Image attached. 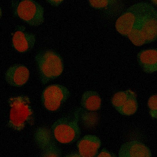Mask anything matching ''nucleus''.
Returning a JSON list of instances; mask_svg holds the SVG:
<instances>
[{
	"label": "nucleus",
	"instance_id": "20e7f679",
	"mask_svg": "<svg viewBox=\"0 0 157 157\" xmlns=\"http://www.w3.org/2000/svg\"><path fill=\"white\" fill-rule=\"evenodd\" d=\"M11 7L13 14L15 17L29 25L38 26L44 22V8L35 1H12Z\"/></svg>",
	"mask_w": 157,
	"mask_h": 157
},
{
	"label": "nucleus",
	"instance_id": "ddd939ff",
	"mask_svg": "<svg viewBox=\"0 0 157 157\" xmlns=\"http://www.w3.org/2000/svg\"><path fill=\"white\" fill-rule=\"evenodd\" d=\"M80 104L84 109L90 112L100 109L102 100L99 94L96 91L87 90L84 92L81 96Z\"/></svg>",
	"mask_w": 157,
	"mask_h": 157
},
{
	"label": "nucleus",
	"instance_id": "a211bd4d",
	"mask_svg": "<svg viewBox=\"0 0 157 157\" xmlns=\"http://www.w3.org/2000/svg\"><path fill=\"white\" fill-rule=\"evenodd\" d=\"M42 151L41 157H61V151L55 141Z\"/></svg>",
	"mask_w": 157,
	"mask_h": 157
},
{
	"label": "nucleus",
	"instance_id": "f03ea898",
	"mask_svg": "<svg viewBox=\"0 0 157 157\" xmlns=\"http://www.w3.org/2000/svg\"><path fill=\"white\" fill-rule=\"evenodd\" d=\"M82 109H75L71 116L63 117L52 124L51 130L56 141L64 144H71L77 141L81 134L79 124Z\"/></svg>",
	"mask_w": 157,
	"mask_h": 157
},
{
	"label": "nucleus",
	"instance_id": "412c9836",
	"mask_svg": "<svg viewBox=\"0 0 157 157\" xmlns=\"http://www.w3.org/2000/svg\"><path fill=\"white\" fill-rule=\"evenodd\" d=\"M94 157H117L113 152L111 151L105 147L103 148Z\"/></svg>",
	"mask_w": 157,
	"mask_h": 157
},
{
	"label": "nucleus",
	"instance_id": "6ab92c4d",
	"mask_svg": "<svg viewBox=\"0 0 157 157\" xmlns=\"http://www.w3.org/2000/svg\"><path fill=\"white\" fill-rule=\"evenodd\" d=\"M147 106L150 117L157 121V93L151 95L149 98Z\"/></svg>",
	"mask_w": 157,
	"mask_h": 157
},
{
	"label": "nucleus",
	"instance_id": "39448f33",
	"mask_svg": "<svg viewBox=\"0 0 157 157\" xmlns=\"http://www.w3.org/2000/svg\"><path fill=\"white\" fill-rule=\"evenodd\" d=\"M151 4L141 2L129 7L117 20L115 26L117 31L121 35L127 36L136 22L146 13Z\"/></svg>",
	"mask_w": 157,
	"mask_h": 157
},
{
	"label": "nucleus",
	"instance_id": "423d86ee",
	"mask_svg": "<svg viewBox=\"0 0 157 157\" xmlns=\"http://www.w3.org/2000/svg\"><path fill=\"white\" fill-rule=\"evenodd\" d=\"M70 93L66 86L54 84L46 86L43 90L41 101L47 110L54 112L58 110L70 97Z\"/></svg>",
	"mask_w": 157,
	"mask_h": 157
},
{
	"label": "nucleus",
	"instance_id": "0eeeda50",
	"mask_svg": "<svg viewBox=\"0 0 157 157\" xmlns=\"http://www.w3.org/2000/svg\"><path fill=\"white\" fill-rule=\"evenodd\" d=\"M36 41L35 35L27 32L22 26H19L12 38V46L19 52L26 53L34 47Z\"/></svg>",
	"mask_w": 157,
	"mask_h": 157
},
{
	"label": "nucleus",
	"instance_id": "9d476101",
	"mask_svg": "<svg viewBox=\"0 0 157 157\" xmlns=\"http://www.w3.org/2000/svg\"><path fill=\"white\" fill-rule=\"evenodd\" d=\"M29 71L24 65L16 64L9 67L5 74V79L10 86L20 87L25 85L29 80Z\"/></svg>",
	"mask_w": 157,
	"mask_h": 157
},
{
	"label": "nucleus",
	"instance_id": "5701e85b",
	"mask_svg": "<svg viewBox=\"0 0 157 157\" xmlns=\"http://www.w3.org/2000/svg\"><path fill=\"white\" fill-rule=\"evenodd\" d=\"M63 157H83L78 152H74L70 153Z\"/></svg>",
	"mask_w": 157,
	"mask_h": 157
},
{
	"label": "nucleus",
	"instance_id": "1a4fd4ad",
	"mask_svg": "<svg viewBox=\"0 0 157 157\" xmlns=\"http://www.w3.org/2000/svg\"><path fill=\"white\" fill-rule=\"evenodd\" d=\"M101 141L97 136L86 134L77 141L78 152L83 157H94L99 153Z\"/></svg>",
	"mask_w": 157,
	"mask_h": 157
},
{
	"label": "nucleus",
	"instance_id": "b1692460",
	"mask_svg": "<svg viewBox=\"0 0 157 157\" xmlns=\"http://www.w3.org/2000/svg\"><path fill=\"white\" fill-rule=\"evenodd\" d=\"M151 1L153 4L157 6V0H151Z\"/></svg>",
	"mask_w": 157,
	"mask_h": 157
},
{
	"label": "nucleus",
	"instance_id": "aec40b11",
	"mask_svg": "<svg viewBox=\"0 0 157 157\" xmlns=\"http://www.w3.org/2000/svg\"><path fill=\"white\" fill-rule=\"evenodd\" d=\"M112 0L90 1L89 4L93 8L99 10L108 9L109 6L113 5L116 2Z\"/></svg>",
	"mask_w": 157,
	"mask_h": 157
},
{
	"label": "nucleus",
	"instance_id": "4468645a",
	"mask_svg": "<svg viewBox=\"0 0 157 157\" xmlns=\"http://www.w3.org/2000/svg\"><path fill=\"white\" fill-rule=\"evenodd\" d=\"M34 141L41 151L54 141L51 129L45 126L38 128L35 132Z\"/></svg>",
	"mask_w": 157,
	"mask_h": 157
},
{
	"label": "nucleus",
	"instance_id": "f3484780",
	"mask_svg": "<svg viewBox=\"0 0 157 157\" xmlns=\"http://www.w3.org/2000/svg\"><path fill=\"white\" fill-rule=\"evenodd\" d=\"M132 90L128 89L116 93L113 96L111 102L113 106L117 110L123 105L124 101L128 98Z\"/></svg>",
	"mask_w": 157,
	"mask_h": 157
},
{
	"label": "nucleus",
	"instance_id": "7ed1b4c3",
	"mask_svg": "<svg viewBox=\"0 0 157 157\" xmlns=\"http://www.w3.org/2000/svg\"><path fill=\"white\" fill-rule=\"evenodd\" d=\"M34 59L42 84H47L62 74L63 60L61 56L56 52L48 49L41 50L37 53Z\"/></svg>",
	"mask_w": 157,
	"mask_h": 157
},
{
	"label": "nucleus",
	"instance_id": "9b49d317",
	"mask_svg": "<svg viewBox=\"0 0 157 157\" xmlns=\"http://www.w3.org/2000/svg\"><path fill=\"white\" fill-rule=\"evenodd\" d=\"M118 157H152V154L150 148L144 144L133 140L121 145Z\"/></svg>",
	"mask_w": 157,
	"mask_h": 157
},
{
	"label": "nucleus",
	"instance_id": "6e6552de",
	"mask_svg": "<svg viewBox=\"0 0 157 157\" xmlns=\"http://www.w3.org/2000/svg\"><path fill=\"white\" fill-rule=\"evenodd\" d=\"M141 28L146 44L157 40V10L152 5L141 21Z\"/></svg>",
	"mask_w": 157,
	"mask_h": 157
},
{
	"label": "nucleus",
	"instance_id": "4be33fe9",
	"mask_svg": "<svg viewBox=\"0 0 157 157\" xmlns=\"http://www.w3.org/2000/svg\"><path fill=\"white\" fill-rule=\"evenodd\" d=\"M63 1H53V0H48L47 1L52 5L54 6H59Z\"/></svg>",
	"mask_w": 157,
	"mask_h": 157
},
{
	"label": "nucleus",
	"instance_id": "dca6fc26",
	"mask_svg": "<svg viewBox=\"0 0 157 157\" xmlns=\"http://www.w3.org/2000/svg\"><path fill=\"white\" fill-rule=\"evenodd\" d=\"M144 16H142L136 22L127 36L131 42L137 46L146 44L141 28V21Z\"/></svg>",
	"mask_w": 157,
	"mask_h": 157
},
{
	"label": "nucleus",
	"instance_id": "f8f14e48",
	"mask_svg": "<svg viewBox=\"0 0 157 157\" xmlns=\"http://www.w3.org/2000/svg\"><path fill=\"white\" fill-rule=\"evenodd\" d=\"M138 63L142 71L148 74L157 71V48L143 49L137 54Z\"/></svg>",
	"mask_w": 157,
	"mask_h": 157
},
{
	"label": "nucleus",
	"instance_id": "2eb2a0df",
	"mask_svg": "<svg viewBox=\"0 0 157 157\" xmlns=\"http://www.w3.org/2000/svg\"><path fill=\"white\" fill-rule=\"evenodd\" d=\"M138 107V104L136 94L132 90L122 105L117 111L122 115L130 116L136 113Z\"/></svg>",
	"mask_w": 157,
	"mask_h": 157
},
{
	"label": "nucleus",
	"instance_id": "f257e3e1",
	"mask_svg": "<svg viewBox=\"0 0 157 157\" xmlns=\"http://www.w3.org/2000/svg\"><path fill=\"white\" fill-rule=\"evenodd\" d=\"M10 107L7 126L16 131L22 130L27 125H32L34 115L30 100L25 95L10 98L7 101Z\"/></svg>",
	"mask_w": 157,
	"mask_h": 157
}]
</instances>
